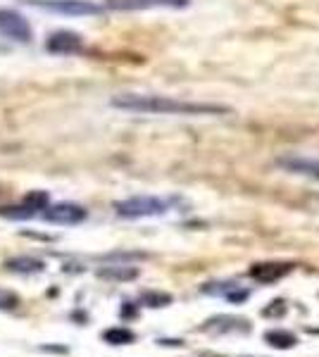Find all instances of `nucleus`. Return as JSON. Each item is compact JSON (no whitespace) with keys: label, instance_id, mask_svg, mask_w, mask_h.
I'll use <instances>...</instances> for the list:
<instances>
[{"label":"nucleus","instance_id":"nucleus-1","mask_svg":"<svg viewBox=\"0 0 319 357\" xmlns=\"http://www.w3.org/2000/svg\"><path fill=\"white\" fill-rule=\"evenodd\" d=\"M110 105L126 112L141 114H184V117H200V114H226L229 107L214 105V102H191L177 100L170 96H141V93H124L114 96Z\"/></svg>","mask_w":319,"mask_h":357},{"label":"nucleus","instance_id":"nucleus-2","mask_svg":"<svg viewBox=\"0 0 319 357\" xmlns=\"http://www.w3.org/2000/svg\"><path fill=\"white\" fill-rule=\"evenodd\" d=\"M170 210V203L158 195H131L114 203V212L121 220H143V217H160Z\"/></svg>","mask_w":319,"mask_h":357},{"label":"nucleus","instance_id":"nucleus-3","mask_svg":"<svg viewBox=\"0 0 319 357\" xmlns=\"http://www.w3.org/2000/svg\"><path fill=\"white\" fill-rule=\"evenodd\" d=\"M24 5L45 10V13L67 15V17H96L103 15V5L94 0H22Z\"/></svg>","mask_w":319,"mask_h":357},{"label":"nucleus","instance_id":"nucleus-4","mask_svg":"<svg viewBox=\"0 0 319 357\" xmlns=\"http://www.w3.org/2000/svg\"><path fill=\"white\" fill-rule=\"evenodd\" d=\"M0 36L10 38V41H15V43H31L34 29L20 13L0 8Z\"/></svg>","mask_w":319,"mask_h":357},{"label":"nucleus","instance_id":"nucleus-5","mask_svg":"<svg viewBox=\"0 0 319 357\" xmlns=\"http://www.w3.org/2000/svg\"><path fill=\"white\" fill-rule=\"evenodd\" d=\"M45 222L50 224H60V227H74V224H81L89 217L86 207H81L77 203H57V205H48V210L43 212Z\"/></svg>","mask_w":319,"mask_h":357},{"label":"nucleus","instance_id":"nucleus-6","mask_svg":"<svg viewBox=\"0 0 319 357\" xmlns=\"http://www.w3.org/2000/svg\"><path fill=\"white\" fill-rule=\"evenodd\" d=\"M110 10H121V13H131V10H184L191 5V0H105Z\"/></svg>","mask_w":319,"mask_h":357},{"label":"nucleus","instance_id":"nucleus-7","mask_svg":"<svg viewBox=\"0 0 319 357\" xmlns=\"http://www.w3.org/2000/svg\"><path fill=\"white\" fill-rule=\"evenodd\" d=\"M45 50L50 55H77L84 50V38L79 36L77 31H53L45 41Z\"/></svg>","mask_w":319,"mask_h":357},{"label":"nucleus","instance_id":"nucleus-8","mask_svg":"<svg viewBox=\"0 0 319 357\" xmlns=\"http://www.w3.org/2000/svg\"><path fill=\"white\" fill-rule=\"evenodd\" d=\"M200 331L212 333V336H222V333H241V331L248 333L251 331V324H248V319H243V317L219 314V317L207 319L205 324L200 326Z\"/></svg>","mask_w":319,"mask_h":357},{"label":"nucleus","instance_id":"nucleus-9","mask_svg":"<svg viewBox=\"0 0 319 357\" xmlns=\"http://www.w3.org/2000/svg\"><path fill=\"white\" fill-rule=\"evenodd\" d=\"M293 272L291 262H258L251 267V276L260 284H274Z\"/></svg>","mask_w":319,"mask_h":357},{"label":"nucleus","instance_id":"nucleus-10","mask_svg":"<svg viewBox=\"0 0 319 357\" xmlns=\"http://www.w3.org/2000/svg\"><path fill=\"white\" fill-rule=\"evenodd\" d=\"M276 165L283 167L291 174H300V176H310L319 181V160L315 158H298V155H288V158H279Z\"/></svg>","mask_w":319,"mask_h":357},{"label":"nucleus","instance_id":"nucleus-11","mask_svg":"<svg viewBox=\"0 0 319 357\" xmlns=\"http://www.w3.org/2000/svg\"><path fill=\"white\" fill-rule=\"evenodd\" d=\"M200 291L207 293V296H222L229 303H243L248 298L246 289H241L239 284H229V281H224V284H205Z\"/></svg>","mask_w":319,"mask_h":357},{"label":"nucleus","instance_id":"nucleus-12","mask_svg":"<svg viewBox=\"0 0 319 357\" xmlns=\"http://www.w3.org/2000/svg\"><path fill=\"white\" fill-rule=\"evenodd\" d=\"M45 264L36 260V257H13V260L5 262V269H10V272L15 274H38L43 272Z\"/></svg>","mask_w":319,"mask_h":357},{"label":"nucleus","instance_id":"nucleus-13","mask_svg":"<svg viewBox=\"0 0 319 357\" xmlns=\"http://www.w3.org/2000/svg\"><path fill=\"white\" fill-rule=\"evenodd\" d=\"M265 341L272 345V348H279V350H291L298 338H295L293 331H286V329H272L265 333Z\"/></svg>","mask_w":319,"mask_h":357},{"label":"nucleus","instance_id":"nucleus-14","mask_svg":"<svg viewBox=\"0 0 319 357\" xmlns=\"http://www.w3.org/2000/svg\"><path fill=\"white\" fill-rule=\"evenodd\" d=\"M98 276H103V279H114V281H131L138 276V269L129 267V264H114V267L101 269Z\"/></svg>","mask_w":319,"mask_h":357},{"label":"nucleus","instance_id":"nucleus-15","mask_svg":"<svg viewBox=\"0 0 319 357\" xmlns=\"http://www.w3.org/2000/svg\"><path fill=\"white\" fill-rule=\"evenodd\" d=\"M103 341L110 345H129L136 341V333L131 329H126V326H112V329H107L103 333Z\"/></svg>","mask_w":319,"mask_h":357},{"label":"nucleus","instance_id":"nucleus-16","mask_svg":"<svg viewBox=\"0 0 319 357\" xmlns=\"http://www.w3.org/2000/svg\"><path fill=\"white\" fill-rule=\"evenodd\" d=\"M141 301L148 307H165V305L172 303V296H167V293H143Z\"/></svg>","mask_w":319,"mask_h":357},{"label":"nucleus","instance_id":"nucleus-17","mask_svg":"<svg viewBox=\"0 0 319 357\" xmlns=\"http://www.w3.org/2000/svg\"><path fill=\"white\" fill-rule=\"evenodd\" d=\"M20 305V296L8 289H0V312H8V310H15Z\"/></svg>","mask_w":319,"mask_h":357},{"label":"nucleus","instance_id":"nucleus-18","mask_svg":"<svg viewBox=\"0 0 319 357\" xmlns=\"http://www.w3.org/2000/svg\"><path fill=\"white\" fill-rule=\"evenodd\" d=\"M265 317H283L286 314V305H283V301H272L269 307L262 310Z\"/></svg>","mask_w":319,"mask_h":357},{"label":"nucleus","instance_id":"nucleus-19","mask_svg":"<svg viewBox=\"0 0 319 357\" xmlns=\"http://www.w3.org/2000/svg\"><path fill=\"white\" fill-rule=\"evenodd\" d=\"M243 357H248V355H243Z\"/></svg>","mask_w":319,"mask_h":357}]
</instances>
